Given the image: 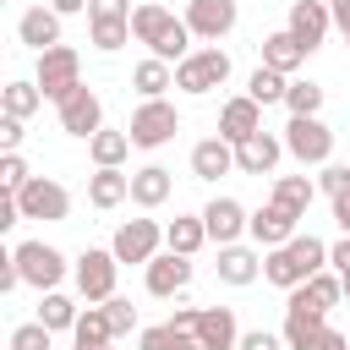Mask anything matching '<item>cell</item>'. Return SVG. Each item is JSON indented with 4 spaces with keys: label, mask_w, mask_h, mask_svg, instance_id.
<instances>
[{
    "label": "cell",
    "mask_w": 350,
    "mask_h": 350,
    "mask_svg": "<svg viewBox=\"0 0 350 350\" xmlns=\"http://www.w3.org/2000/svg\"><path fill=\"white\" fill-rule=\"evenodd\" d=\"M323 268H328V246H323L317 235H301V230L262 257V279L279 284V290H295V284H306V279L323 273Z\"/></svg>",
    "instance_id": "cell-1"
},
{
    "label": "cell",
    "mask_w": 350,
    "mask_h": 350,
    "mask_svg": "<svg viewBox=\"0 0 350 350\" xmlns=\"http://www.w3.org/2000/svg\"><path fill=\"white\" fill-rule=\"evenodd\" d=\"M230 82V55L219 49V44H202V49H191L180 66H175V88L180 93H213V88H224Z\"/></svg>",
    "instance_id": "cell-2"
},
{
    "label": "cell",
    "mask_w": 350,
    "mask_h": 350,
    "mask_svg": "<svg viewBox=\"0 0 350 350\" xmlns=\"http://www.w3.org/2000/svg\"><path fill=\"white\" fill-rule=\"evenodd\" d=\"M33 82L44 88V98H66L77 82H82V55L71 49V44H55V49H44L38 55V71H33Z\"/></svg>",
    "instance_id": "cell-3"
},
{
    "label": "cell",
    "mask_w": 350,
    "mask_h": 350,
    "mask_svg": "<svg viewBox=\"0 0 350 350\" xmlns=\"http://www.w3.org/2000/svg\"><path fill=\"white\" fill-rule=\"evenodd\" d=\"M284 153L301 159V164H328L334 131H328L317 115H290V126H284Z\"/></svg>",
    "instance_id": "cell-4"
},
{
    "label": "cell",
    "mask_w": 350,
    "mask_h": 350,
    "mask_svg": "<svg viewBox=\"0 0 350 350\" xmlns=\"http://www.w3.org/2000/svg\"><path fill=\"white\" fill-rule=\"evenodd\" d=\"M16 268H22V284H33L38 295L44 290H60V279H66V257L49 241H22L16 246Z\"/></svg>",
    "instance_id": "cell-5"
},
{
    "label": "cell",
    "mask_w": 350,
    "mask_h": 350,
    "mask_svg": "<svg viewBox=\"0 0 350 350\" xmlns=\"http://www.w3.org/2000/svg\"><path fill=\"white\" fill-rule=\"evenodd\" d=\"M126 131H131L137 148H164V142L180 131V115H175V104H164V98H142Z\"/></svg>",
    "instance_id": "cell-6"
},
{
    "label": "cell",
    "mask_w": 350,
    "mask_h": 350,
    "mask_svg": "<svg viewBox=\"0 0 350 350\" xmlns=\"http://www.w3.org/2000/svg\"><path fill=\"white\" fill-rule=\"evenodd\" d=\"M16 202H22V219H44V224H60L71 213V191L60 180H49V175H33L16 191Z\"/></svg>",
    "instance_id": "cell-7"
},
{
    "label": "cell",
    "mask_w": 350,
    "mask_h": 350,
    "mask_svg": "<svg viewBox=\"0 0 350 350\" xmlns=\"http://www.w3.org/2000/svg\"><path fill=\"white\" fill-rule=\"evenodd\" d=\"M159 246H164V230L153 224V219H126L120 230H115V241H109V252L120 257V262H153L159 257Z\"/></svg>",
    "instance_id": "cell-8"
},
{
    "label": "cell",
    "mask_w": 350,
    "mask_h": 350,
    "mask_svg": "<svg viewBox=\"0 0 350 350\" xmlns=\"http://www.w3.org/2000/svg\"><path fill=\"white\" fill-rule=\"evenodd\" d=\"M115 273H120V257L88 246L77 257V290H82V301H109L115 295Z\"/></svg>",
    "instance_id": "cell-9"
},
{
    "label": "cell",
    "mask_w": 350,
    "mask_h": 350,
    "mask_svg": "<svg viewBox=\"0 0 350 350\" xmlns=\"http://www.w3.org/2000/svg\"><path fill=\"white\" fill-rule=\"evenodd\" d=\"M55 109H60V131H71V137H93L104 126V104H98V93L88 82H77Z\"/></svg>",
    "instance_id": "cell-10"
},
{
    "label": "cell",
    "mask_w": 350,
    "mask_h": 350,
    "mask_svg": "<svg viewBox=\"0 0 350 350\" xmlns=\"http://www.w3.org/2000/svg\"><path fill=\"white\" fill-rule=\"evenodd\" d=\"M323 317H328L323 306H312L301 290H290V301H284V328H279V334H284V345H290V350H312V339L328 328Z\"/></svg>",
    "instance_id": "cell-11"
},
{
    "label": "cell",
    "mask_w": 350,
    "mask_h": 350,
    "mask_svg": "<svg viewBox=\"0 0 350 350\" xmlns=\"http://www.w3.org/2000/svg\"><path fill=\"white\" fill-rule=\"evenodd\" d=\"M241 22V5L235 0H186V27L208 44H219L230 27Z\"/></svg>",
    "instance_id": "cell-12"
},
{
    "label": "cell",
    "mask_w": 350,
    "mask_h": 350,
    "mask_svg": "<svg viewBox=\"0 0 350 350\" xmlns=\"http://www.w3.org/2000/svg\"><path fill=\"white\" fill-rule=\"evenodd\" d=\"M284 27H290V33H295V44L312 55V49L328 38V27H334V11H328V0H295Z\"/></svg>",
    "instance_id": "cell-13"
},
{
    "label": "cell",
    "mask_w": 350,
    "mask_h": 350,
    "mask_svg": "<svg viewBox=\"0 0 350 350\" xmlns=\"http://www.w3.org/2000/svg\"><path fill=\"white\" fill-rule=\"evenodd\" d=\"M279 159H284V137H273V131H252L246 142H235V170L241 175H273Z\"/></svg>",
    "instance_id": "cell-14"
},
{
    "label": "cell",
    "mask_w": 350,
    "mask_h": 350,
    "mask_svg": "<svg viewBox=\"0 0 350 350\" xmlns=\"http://www.w3.org/2000/svg\"><path fill=\"white\" fill-rule=\"evenodd\" d=\"M202 224H208V241H213V246H230V241H241V235H246L252 213H246L235 197H213V202L202 208Z\"/></svg>",
    "instance_id": "cell-15"
},
{
    "label": "cell",
    "mask_w": 350,
    "mask_h": 350,
    "mask_svg": "<svg viewBox=\"0 0 350 350\" xmlns=\"http://www.w3.org/2000/svg\"><path fill=\"white\" fill-rule=\"evenodd\" d=\"M295 224H301V219H295L290 208H279V202L268 197V202H262V208L252 213V224H246V235H252L257 246H268V252H273V246H284V241L295 235Z\"/></svg>",
    "instance_id": "cell-16"
},
{
    "label": "cell",
    "mask_w": 350,
    "mask_h": 350,
    "mask_svg": "<svg viewBox=\"0 0 350 350\" xmlns=\"http://www.w3.org/2000/svg\"><path fill=\"white\" fill-rule=\"evenodd\" d=\"M16 38H22L33 55L55 49V44H60V11H55V5H27L22 22H16Z\"/></svg>",
    "instance_id": "cell-17"
},
{
    "label": "cell",
    "mask_w": 350,
    "mask_h": 350,
    "mask_svg": "<svg viewBox=\"0 0 350 350\" xmlns=\"http://www.w3.org/2000/svg\"><path fill=\"white\" fill-rule=\"evenodd\" d=\"M191 284V257H180V252H159L153 262H148V295H180Z\"/></svg>",
    "instance_id": "cell-18"
},
{
    "label": "cell",
    "mask_w": 350,
    "mask_h": 350,
    "mask_svg": "<svg viewBox=\"0 0 350 350\" xmlns=\"http://www.w3.org/2000/svg\"><path fill=\"white\" fill-rule=\"evenodd\" d=\"M252 131H262V104H257L252 93H241V98H230V104L219 109V137H224V142H246Z\"/></svg>",
    "instance_id": "cell-19"
},
{
    "label": "cell",
    "mask_w": 350,
    "mask_h": 350,
    "mask_svg": "<svg viewBox=\"0 0 350 350\" xmlns=\"http://www.w3.org/2000/svg\"><path fill=\"white\" fill-rule=\"evenodd\" d=\"M197 345H202V350H235V345H241L235 312H230V306H202V317H197Z\"/></svg>",
    "instance_id": "cell-20"
},
{
    "label": "cell",
    "mask_w": 350,
    "mask_h": 350,
    "mask_svg": "<svg viewBox=\"0 0 350 350\" xmlns=\"http://www.w3.org/2000/svg\"><path fill=\"white\" fill-rule=\"evenodd\" d=\"M230 170H235V142L202 137V142L191 148V175H197V180H219V175H230Z\"/></svg>",
    "instance_id": "cell-21"
},
{
    "label": "cell",
    "mask_w": 350,
    "mask_h": 350,
    "mask_svg": "<svg viewBox=\"0 0 350 350\" xmlns=\"http://www.w3.org/2000/svg\"><path fill=\"white\" fill-rule=\"evenodd\" d=\"M131 197V175L120 170V164H98L93 175H88V202L93 208H120Z\"/></svg>",
    "instance_id": "cell-22"
},
{
    "label": "cell",
    "mask_w": 350,
    "mask_h": 350,
    "mask_svg": "<svg viewBox=\"0 0 350 350\" xmlns=\"http://www.w3.org/2000/svg\"><path fill=\"white\" fill-rule=\"evenodd\" d=\"M213 268H219V279H224V284H235V290H246V284H252V279L262 273V257H257L252 246H241V241H230V246H219V262H213Z\"/></svg>",
    "instance_id": "cell-23"
},
{
    "label": "cell",
    "mask_w": 350,
    "mask_h": 350,
    "mask_svg": "<svg viewBox=\"0 0 350 350\" xmlns=\"http://www.w3.org/2000/svg\"><path fill=\"white\" fill-rule=\"evenodd\" d=\"M164 246H170V252H180V257H197V252L208 246V224H202V213L170 219V224H164Z\"/></svg>",
    "instance_id": "cell-24"
},
{
    "label": "cell",
    "mask_w": 350,
    "mask_h": 350,
    "mask_svg": "<svg viewBox=\"0 0 350 350\" xmlns=\"http://www.w3.org/2000/svg\"><path fill=\"white\" fill-rule=\"evenodd\" d=\"M170 186H175V180H170L164 164H142V170L131 175V202H137V208H159V202L170 197Z\"/></svg>",
    "instance_id": "cell-25"
},
{
    "label": "cell",
    "mask_w": 350,
    "mask_h": 350,
    "mask_svg": "<svg viewBox=\"0 0 350 350\" xmlns=\"http://www.w3.org/2000/svg\"><path fill=\"white\" fill-rule=\"evenodd\" d=\"M257 49H262V66H273V71H284V77H290V71L306 60V49L295 44V33H290V27H284V33H268Z\"/></svg>",
    "instance_id": "cell-26"
},
{
    "label": "cell",
    "mask_w": 350,
    "mask_h": 350,
    "mask_svg": "<svg viewBox=\"0 0 350 350\" xmlns=\"http://www.w3.org/2000/svg\"><path fill=\"white\" fill-rule=\"evenodd\" d=\"M131 88H137L142 98H164V88H175V66H170V60H159V55H148V60H137Z\"/></svg>",
    "instance_id": "cell-27"
},
{
    "label": "cell",
    "mask_w": 350,
    "mask_h": 350,
    "mask_svg": "<svg viewBox=\"0 0 350 350\" xmlns=\"http://www.w3.org/2000/svg\"><path fill=\"white\" fill-rule=\"evenodd\" d=\"M71 339H77V350L115 345V328H109V312H104V301H98V306L88 301V312H82V317H77V328H71Z\"/></svg>",
    "instance_id": "cell-28"
},
{
    "label": "cell",
    "mask_w": 350,
    "mask_h": 350,
    "mask_svg": "<svg viewBox=\"0 0 350 350\" xmlns=\"http://www.w3.org/2000/svg\"><path fill=\"white\" fill-rule=\"evenodd\" d=\"M170 22H175V11H170V5H159V0H148V5H137V11H131V38L153 49V44H159V33H164Z\"/></svg>",
    "instance_id": "cell-29"
},
{
    "label": "cell",
    "mask_w": 350,
    "mask_h": 350,
    "mask_svg": "<svg viewBox=\"0 0 350 350\" xmlns=\"http://www.w3.org/2000/svg\"><path fill=\"white\" fill-rule=\"evenodd\" d=\"M77 317H82V306H77L71 295H60V290H44V295H38V323H44V328L66 334V328H77Z\"/></svg>",
    "instance_id": "cell-30"
},
{
    "label": "cell",
    "mask_w": 350,
    "mask_h": 350,
    "mask_svg": "<svg viewBox=\"0 0 350 350\" xmlns=\"http://www.w3.org/2000/svg\"><path fill=\"white\" fill-rule=\"evenodd\" d=\"M312 197H317V186H312L306 175H279V180H273V202H279V208H290L295 219H306Z\"/></svg>",
    "instance_id": "cell-31"
},
{
    "label": "cell",
    "mask_w": 350,
    "mask_h": 350,
    "mask_svg": "<svg viewBox=\"0 0 350 350\" xmlns=\"http://www.w3.org/2000/svg\"><path fill=\"white\" fill-rule=\"evenodd\" d=\"M38 104H44V88H38V82H5V88H0V115L27 120Z\"/></svg>",
    "instance_id": "cell-32"
},
{
    "label": "cell",
    "mask_w": 350,
    "mask_h": 350,
    "mask_svg": "<svg viewBox=\"0 0 350 350\" xmlns=\"http://www.w3.org/2000/svg\"><path fill=\"white\" fill-rule=\"evenodd\" d=\"M131 148H137V142H131V131H109V126H98V131L88 137V153H93V164H120Z\"/></svg>",
    "instance_id": "cell-33"
},
{
    "label": "cell",
    "mask_w": 350,
    "mask_h": 350,
    "mask_svg": "<svg viewBox=\"0 0 350 350\" xmlns=\"http://www.w3.org/2000/svg\"><path fill=\"white\" fill-rule=\"evenodd\" d=\"M191 38H197V33L186 27V16H175V22H170V27L159 33V44H153V55H159V60H170V66H180V60L191 55Z\"/></svg>",
    "instance_id": "cell-34"
},
{
    "label": "cell",
    "mask_w": 350,
    "mask_h": 350,
    "mask_svg": "<svg viewBox=\"0 0 350 350\" xmlns=\"http://www.w3.org/2000/svg\"><path fill=\"white\" fill-rule=\"evenodd\" d=\"M295 290H301L312 306H323V312H334V306L345 301V279H339V273H328V268H323V273H312V279H306V284H295Z\"/></svg>",
    "instance_id": "cell-35"
},
{
    "label": "cell",
    "mask_w": 350,
    "mask_h": 350,
    "mask_svg": "<svg viewBox=\"0 0 350 350\" xmlns=\"http://www.w3.org/2000/svg\"><path fill=\"white\" fill-rule=\"evenodd\" d=\"M284 88H290V77L273 71V66H257V71L246 77V93H252L257 104H284Z\"/></svg>",
    "instance_id": "cell-36"
},
{
    "label": "cell",
    "mask_w": 350,
    "mask_h": 350,
    "mask_svg": "<svg viewBox=\"0 0 350 350\" xmlns=\"http://www.w3.org/2000/svg\"><path fill=\"white\" fill-rule=\"evenodd\" d=\"M284 109L290 115H317L323 109V82H290L284 88Z\"/></svg>",
    "instance_id": "cell-37"
},
{
    "label": "cell",
    "mask_w": 350,
    "mask_h": 350,
    "mask_svg": "<svg viewBox=\"0 0 350 350\" xmlns=\"http://www.w3.org/2000/svg\"><path fill=\"white\" fill-rule=\"evenodd\" d=\"M197 339L191 334H180V328H170V323H159V328H142V339H137V350H191Z\"/></svg>",
    "instance_id": "cell-38"
},
{
    "label": "cell",
    "mask_w": 350,
    "mask_h": 350,
    "mask_svg": "<svg viewBox=\"0 0 350 350\" xmlns=\"http://www.w3.org/2000/svg\"><path fill=\"white\" fill-rule=\"evenodd\" d=\"M49 334H55V328H44L38 317H33V323H16V328H11V350H49Z\"/></svg>",
    "instance_id": "cell-39"
},
{
    "label": "cell",
    "mask_w": 350,
    "mask_h": 350,
    "mask_svg": "<svg viewBox=\"0 0 350 350\" xmlns=\"http://www.w3.org/2000/svg\"><path fill=\"white\" fill-rule=\"evenodd\" d=\"M33 175H27V164H22V153H0V191H22Z\"/></svg>",
    "instance_id": "cell-40"
},
{
    "label": "cell",
    "mask_w": 350,
    "mask_h": 350,
    "mask_svg": "<svg viewBox=\"0 0 350 350\" xmlns=\"http://www.w3.org/2000/svg\"><path fill=\"white\" fill-rule=\"evenodd\" d=\"M131 0H88V22H131Z\"/></svg>",
    "instance_id": "cell-41"
},
{
    "label": "cell",
    "mask_w": 350,
    "mask_h": 350,
    "mask_svg": "<svg viewBox=\"0 0 350 350\" xmlns=\"http://www.w3.org/2000/svg\"><path fill=\"white\" fill-rule=\"evenodd\" d=\"M88 27H93V44L98 49H120L131 38V22H88Z\"/></svg>",
    "instance_id": "cell-42"
},
{
    "label": "cell",
    "mask_w": 350,
    "mask_h": 350,
    "mask_svg": "<svg viewBox=\"0 0 350 350\" xmlns=\"http://www.w3.org/2000/svg\"><path fill=\"white\" fill-rule=\"evenodd\" d=\"M104 312H109V328H115V339L137 328V306H131V301H120V295H109V301H104Z\"/></svg>",
    "instance_id": "cell-43"
},
{
    "label": "cell",
    "mask_w": 350,
    "mask_h": 350,
    "mask_svg": "<svg viewBox=\"0 0 350 350\" xmlns=\"http://www.w3.org/2000/svg\"><path fill=\"white\" fill-rule=\"evenodd\" d=\"M317 186L339 202V197H350V164H323V175H317Z\"/></svg>",
    "instance_id": "cell-44"
},
{
    "label": "cell",
    "mask_w": 350,
    "mask_h": 350,
    "mask_svg": "<svg viewBox=\"0 0 350 350\" xmlns=\"http://www.w3.org/2000/svg\"><path fill=\"white\" fill-rule=\"evenodd\" d=\"M235 350H290L284 345V334H268V328H252V334H241V345Z\"/></svg>",
    "instance_id": "cell-45"
},
{
    "label": "cell",
    "mask_w": 350,
    "mask_h": 350,
    "mask_svg": "<svg viewBox=\"0 0 350 350\" xmlns=\"http://www.w3.org/2000/svg\"><path fill=\"white\" fill-rule=\"evenodd\" d=\"M22 137H27V131H22V120H16V115H0V148H5V153H16V148H22Z\"/></svg>",
    "instance_id": "cell-46"
},
{
    "label": "cell",
    "mask_w": 350,
    "mask_h": 350,
    "mask_svg": "<svg viewBox=\"0 0 350 350\" xmlns=\"http://www.w3.org/2000/svg\"><path fill=\"white\" fill-rule=\"evenodd\" d=\"M197 317H202V306H175V312H170V328H180V334L197 339Z\"/></svg>",
    "instance_id": "cell-47"
},
{
    "label": "cell",
    "mask_w": 350,
    "mask_h": 350,
    "mask_svg": "<svg viewBox=\"0 0 350 350\" xmlns=\"http://www.w3.org/2000/svg\"><path fill=\"white\" fill-rule=\"evenodd\" d=\"M328 262H334V273H350V235H339L328 246Z\"/></svg>",
    "instance_id": "cell-48"
},
{
    "label": "cell",
    "mask_w": 350,
    "mask_h": 350,
    "mask_svg": "<svg viewBox=\"0 0 350 350\" xmlns=\"http://www.w3.org/2000/svg\"><path fill=\"white\" fill-rule=\"evenodd\" d=\"M312 350H350V334H339V328H323V334L312 339Z\"/></svg>",
    "instance_id": "cell-49"
},
{
    "label": "cell",
    "mask_w": 350,
    "mask_h": 350,
    "mask_svg": "<svg viewBox=\"0 0 350 350\" xmlns=\"http://www.w3.org/2000/svg\"><path fill=\"white\" fill-rule=\"evenodd\" d=\"M328 11H334V27L350 33V0H328Z\"/></svg>",
    "instance_id": "cell-50"
},
{
    "label": "cell",
    "mask_w": 350,
    "mask_h": 350,
    "mask_svg": "<svg viewBox=\"0 0 350 350\" xmlns=\"http://www.w3.org/2000/svg\"><path fill=\"white\" fill-rule=\"evenodd\" d=\"M334 224H339V235H350V197L334 202Z\"/></svg>",
    "instance_id": "cell-51"
},
{
    "label": "cell",
    "mask_w": 350,
    "mask_h": 350,
    "mask_svg": "<svg viewBox=\"0 0 350 350\" xmlns=\"http://www.w3.org/2000/svg\"><path fill=\"white\" fill-rule=\"evenodd\" d=\"M60 16H77V11H88V0H49Z\"/></svg>",
    "instance_id": "cell-52"
},
{
    "label": "cell",
    "mask_w": 350,
    "mask_h": 350,
    "mask_svg": "<svg viewBox=\"0 0 350 350\" xmlns=\"http://www.w3.org/2000/svg\"><path fill=\"white\" fill-rule=\"evenodd\" d=\"M339 279H345V301H350V273H339Z\"/></svg>",
    "instance_id": "cell-53"
},
{
    "label": "cell",
    "mask_w": 350,
    "mask_h": 350,
    "mask_svg": "<svg viewBox=\"0 0 350 350\" xmlns=\"http://www.w3.org/2000/svg\"><path fill=\"white\" fill-rule=\"evenodd\" d=\"M93 350H109V345H93Z\"/></svg>",
    "instance_id": "cell-54"
},
{
    "label": "cell",
    "mask_w": 350,
    "mask_h": 350,
    "mask_svg": "<svg viewBox=\"0 0 350 350\" xmlns=\"http://www.w3.org/2000/svg\"><path fill=\"white\" fill-rule=\"evenodd\" d=\"M191 350H202V345H191Z\"/></svg>",
    "instance_id": "cell-55"
},
{
    "label": "cell",
    "mask_w": 350,
    "mask_h": 350,
    "mask_svg": "<svg viewBox=\"0 0 350 350\" xmlns=\"http://www.w3.org/2000/svg\"><path fill=\"white\" fill-rule=\"evenodd\" d=\"M345 44H350V33H345Z\"/></svg>",
    "instance_id": "cell-56"
}]
</instances>
